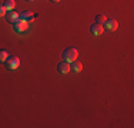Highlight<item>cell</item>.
I'll use <instances>...</instances> for the list:
<instances>
[{
    "mask_svg": "<svg viewBox=\"0 0 134 128\" xmlns=\"http://www.w3.org/2000/svg\"><path fill=\"white\" fill-rule=\"evenodd\" d=\"M62 57H63V61L73 63L74 60H77V57H79V51L76 50L74 47H67V49L63 50Z\"/></svg>",
    "mask_w": 134,
    "mask_h": 128,
    "instance_id": "6da1fadb",
    "label": "cell"
},
{
    "mask_svg": "<svg viewBox=\"0 0 134 128\" xmlns=\"http://www.w3.org/2000/svg\"><path fill=\"white\" fill-rule=\"evenodd\" d=\"M19 66H20V60H19L17 56H9L7 59H6V61H4V67L7 70H10V71L17 70Z\"/></svg>",
    "mask_w": 134,
    "mask_h": 128,
    "instance_id": "7a4b0ae2",
    "label": "cell"
},
{
    "mask_svg": "<svg viewBox=\"0 0 134 128\" xmlns=\"http://www.w3.org/2000/svg\"><path fill=\"white\" fill-rule=\"evenodd\" d=\"M13 28H14V31H17V33H23V31H26L29 28V21L19 19V20H16L13 23Z\"/></svg>",
    "mask_w": 134,
    "mask_h": 128,
    "instance_id": "3957f363",
    "label": "cell"
},
{
    "mask_svg": "<svg viewBox=\"0 0 134 128\" xmlns=\"http://www.w3.org/2000/svg\"><path fill=\"white\" fill-rule=\"evenodd\" d=\"M106 30L108 31H114L117 27H119V23H117V20H114V19H108V20L104 21V26H103Z\"/></svg>",
    "mask_w": 134,
    "mask_h": 128,
    "instance_id": "277c9868",
    "label": "cell"
},
{
    "mask_svg": "<svg viewBox=\"0 0 134 128\" xmlns=\"http://www.w3.org/2000/svg\"><path fill=\"white\" fill-rule=\"evenodd\" d=\"M4 16H6V19H7V21H9V23H12V24H13L16 20H19V19H20V17H19V13L17 11H13V10H7Z\"/></svg>",
    "mask_w": 134,
    "mask_h": 128,
    "instance_id": "5b68a950",
    "label": "cell"
},
{
    "mask_svg": "<svg viewBox=\"0 0 134 128\" xmlns=\"http://www.w3.org/2000/svg\"><path fill=\"white\" fill-rule=\"evenodd\" d=\"M19 17L21 19V20H26V21H31L34 17H36V14H33L30 10H23L21 13H19Z\"/></svg>",
    "mask_w": 134,
    "mask_h": 128,
    "instance_id": "8992f818",
    "label": "cell"
},
{
    "mask_svg": "<svg viewBox=\"0 0 134 128\" xmlns=\"http://www.w3.org/2000/svg\"><path fill=\"white\" fill-rule=\"evenodd\" d=\"M57 71L62 73V74H67V73L70 71V63L67 61H62L57 64Z\"/></svg>",
    "mask_w": 134,
    "mask_h": 128,
    "instance_id": "52a82bcc",
    "label": "cell"
},
{
    "mask_svg": "<svg viewBox=\"0 0 134 128\" xmlns=\"http://www.w3.org/2000/svg\"><path fill=\"white\" fill-rule=\"evenodd\" d=\"M103 30H104L103 24H98V23H94V24L90 27L91 34H94V36H100V34H103Z\"/></svg>",
    "mask_w": 134,
    "mask_h": 128,
    "instance_id": "ba28073f",
    "label": "cell"
},
{
    "mask_svg": "<svg viewBox=\"0 0 134 128\" xmlns=\"http://www.w3.org/2000/svg\"><path fill=\"white\" fill-rule=\"evenodd\" d=\"M70 70H73L74 73H80L83 70V64L80 61H77V60H74L73 63H70Z\"/></svg>",
    "mask_w": 134,
    "mask_h": 128,
    "instance_id": "9c48e42d",
    "label": "cell"
},
{
    "mask_svg": "<svg viewBox=\"0 0 134 128\" xmlns=\"http://www.w3.org/2000/svg\"><path fill=\"white\" fill-rule=\"evenodd\" d=\"M3 6H4L6 10H13L14 6H16V2L14 0H4V2H3Z\"/></svg>",
    "mask_w": 134,
    "mask_h": 128,
    "instance_id": "30bf717a",
    "label": "cell"
},
{
    "mask_svg": "<svg viewBox=\"0 0 134 128\" xmlns=\"http://www.w3.org/2000/svg\"><path fill=\"white\" fill-rule=\"evenodd\" d=\"M7 57H9L7 51H6V50H0V63H4Z\"/></svg>",
    "mask_w": 134,
    "mask_h": 128,
    "instance_id": "8fae6325",
    "label": "cell"
},
{
    "mask_svg": "<svg viewBox=\"0 0 134 128\" xmlns=\"http://www.w3.org/2000/svg\"><path fill=\"white\" fill-rule=\"evenodd\" d=\"M107 19H106V16L104 14H97L96 16V23H98V24H101V23H104Z\"/></svg>",
    "mask_w": 134,
    "mask_h": 128,
    "instance_id": "7c38bea8",
    "label": "cell"
},
{
    "mask_svg": "<svg viewBox=\"0 0 134 128\" xmlns=\"http://www.w3.org/2000/svg\"><path fill=\"white\" fill-rule=\"evenodd\" d=\"M6 11H7V10L4 9V6L0 4V16H4V14H6Z\"/></svg>",
    "mask_w": 134,
    "mask_h": 128,
    "instance_id": "4fadbf2b",
    "label": "cell"
},
{
    "mask_svg": "<svg viewBox=\"0 0 134 128\" xmlns=\"http://www.w3.org/2000/svg\"><path fill=\"white\" fill-rule=\"evenodd\" d=\"M52 2H54V3H57V2H60V0H52Z\"/></svg>",
    "mask_w": 134,
    "mask_h": 128,
    "instance_id": "5bb4252c",
    "label": "cell"
},
{
    "mask_svg": "<svg viewBox=\"0 0 134 128\" xmlns=\"http://www.w3.org/2000/svg\"><path fill=\"white\" fill-rule=\"evenodd\" d=\"M27 2H33V0H27Z\"/></svg>",
    "mask_w": 134,
    "mask_h": 128,
    "instance_id": "9a60e30c",
    "label": "cell"
}]
</instances>
